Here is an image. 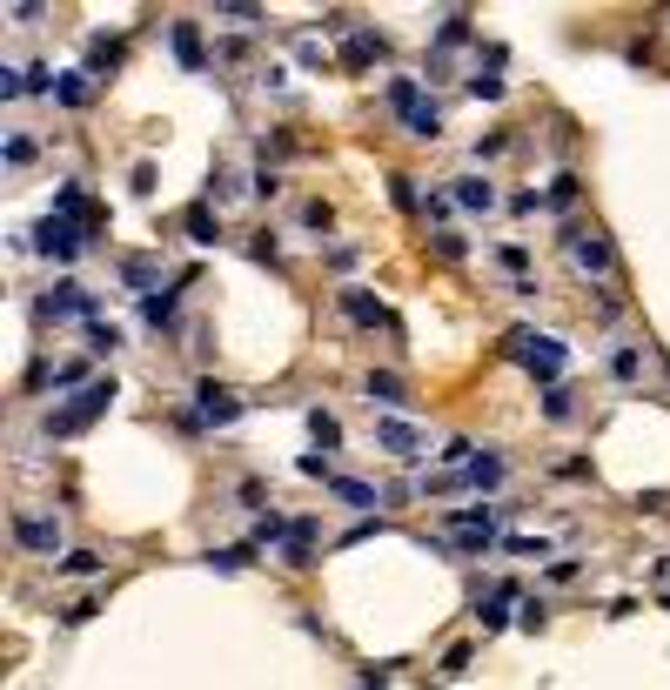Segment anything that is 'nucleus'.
Returning <instances> with one entry per match:
<instances>
[{"label": "nucleus", "instance_id": "nucleus-1", "mask_svg": "<svg viewBox=\"0 0 670 690\" xmlns=\"http://www.w3.org/2000/svg\"><path fill=\"white\" fill-rule=\"evenodd\" d=\"M389 108L402 114V128L416 134V141H436V134H443V108H436V101H429L409 74H396V81H389Z\"/></svg>", "mask_w": 670, "mask_h": 690}, {"label": "nucleus", "instance_id": "nucleus-2", "mask_svg": "<svg viewBox=\"0 0 670 690\" xmlns=\"http://www.w3.org/2000/svg\"><path fill=\"white\" fill-rule=\"evenodd\" d=\"M108 402H114V382H81V396L47 416V436H81L94 416H108Z\"/></svg>", "mask_w": 670, "mask_h": 690}, {"label": "nucleus", "instance_id": "nucleus-3", "mask_svg": "<svg viewBox=\"0 0 670 690\" xmlns=\"http://www.w3.org/2000/svg\"><path fill=\"white\" fill-rule=\"evenodd\" d=\"M510 356L530 369V376H543V382H557L563 369H570V349H563L557 335H536V329H516L510 335Z\"/></svg>", "mask_w": 670, "mask_h": 690}, {"label": "nucleus", "instance_id": "nucleus-4", "mask_svg": "<svg viewBox=\"0 0 670 690\" xmlns=\"http://www.w3.org/2000/svg\"><path fill=\"white\" fill-rule=\"evenodd\" d=\"M563 248H570V262H577L583 275H610V262H617V248H610V235H603V228H570V235H563Z\"/></svg>", "mask_w": 670, "mask_h": 690}, {"label": "nucleus", "instance_id": "nucleus-5", "mask_svg": "<svg viewBox=\"0 0 670 690\" xmlns=\"http://www.w3.org/2000/svg\"><path fill=\"white\" fill-rule=\"evenodd\" d=\"M88 222H67V215H47L41 228H34V248L41 255H61V262H74L81 248H88V235H81Z\"/></svg>", "mask_w": 670, "mask_h": 690}, {"label": "nucleus", "instance_id": "nucleus-6", "mask_svg": "<svg viewBox=\"0 0 670 690\" xmlns=\"http://www.w3.org/2000/svg\"><path fill=\"white\" fill-rule=\"evenodd\" d=\"M449 536H456V550L483 557V550L496 543V516L490 510H463V516H449Z\"/></svg>", "mask_w": 670, "mask_h": 690}, {"label": "nucleus", "instance_id": "nucleus-7", "mask_svg": "<svg viewBox=\"0 0 670 690\" xmlns=\"http://www.w3.org/2000/svg\"><path fill=\"white\" fill-rule=\"evenodd\" d=\"M14 543H21V550H34V557H54V550H61V523H54V516H14Z\"/></svg>", "mask_w": 670, "mask_h": 690}, {"label": "nucleus", "instance_id": "nucleus-8", "mask_svg": "<svg viewBox=\"0 0 670 690\" xmlns=\"http://www.w3.org/2000/svg\"><path fill=\"white\" fill-rule=\"evenodd\" d=\"M195 416H201V423H235V416H242V402L228 396L222 382H201V389H195Z\"/></svg>", "mask_w": 670, "mask_h": 690}, {"label": "nucleus", "instance_id": "nucleus-9", "mask_svg": "<svg viewBox=\"0 0 670 690\" xmlns=\"http://www.w3.org/2000/svg\"><path fill=\"white\" fill-rule=\"evenodd\" d=\"M342 315H349L356 329H389V309H382L369 289H342Z\"/></svg>", "mask_w": 670, "mask_h": 690}, {"label": "nucleus", "instance_id": "nucleus-10", "mask_svg": "<svg viewBox=\"0 0 670 690\" xmlns=\"http://www.w3.org/2000/svg\"><path fill=\"white\" fill-rule=\"evenodd\" d=\"M376 449H389V456H402V463H409V456L423 449V436L402 423V416H382V423H376Z\"/></svg>", "mask_w": 670, "mask_h": 690}, {"label": "nucleus", "instance_id": "nucleus-11", "mask_svg": "<svg viewBox=\"0 0 670 690\" xmlns=\"http://www.w3.org/2000/svg\"><path fill=\"white\" fill-rule=\"evenodd\" d=\"M41 315H54V322H61V315H94V295L81 289V282H54V295L41 302Z\"/></svg>", "mask_w": 670, "mask_h": 690}, {"label": "nucleus", "instance_id": "nucleus-12", "mask_svg": "<svg viewBox=\"0 0 670 690\" xmlns=\"http://www.w3.org/2000/svg\"><path fill=\"white\" fill-rule=\"evenodd\" d=\"M282 563H295V570H309V563H315V523H289V536H282Z\"/></svg>", "mask_w": 670, "mask_h": 690}, {"label": "nucleus", "instance_id": "nucleus-13", "mask_svg": "<svg viewBox=\"0 0 670 690\" xmlns=\"http://www.w3.org/2000/svg\"><path fill=\"white\" fill-rule=\"evenodd\" d=\"M369 402H382V409H409V389H402V376L376 369V376H369Z\"/></svg>", "mask_w": 670, "mask_h": 690}, {"label": "nucleus", "instance_id": "nucleus-14", "mask_svg": "<svg viewBox=\"0 0 670 690\" xmlns=\"http://www.w3.org/2000/svg\"><path fill=\"white\" fill-rule=\"evenodd\" d=\"M168 41H175V61L188 67V74H201V34H195V21H175Z\"/></svg>", "mask_w": 670, "mask_h": 690}, {"label": "nucleus", "instance_id": "nucleus-15", "mask_svg": "<svg viewBox=\"0 0 670 690\" xmlns=\"http://www.w3.org/2000/svg\"><path fill=\"white\" fill-rule=\"evenodd\" d=\"M510 603H516V590H510V583H496L490 603L476 610V617H483V630H503V624H510Z\"/></svg>", "mask_w": 670, "mask_h": 690}, {"label": "nucleus", "instance_id": "nucleus-16", "mask_svg": "<svg viewBox=\"0 0 670 690\" xmlns=\"http://www.w3.org/2000/svg\"><path fill=\"white\" fill-rule=\"evenodd\" d=\"M175 302H181V289H155V295H141V315H148L155 329H168V322H175Z\"/></svg>", "mask_w": 670, "mask_h": 690}, {"label": "nucleus", "instance_id": "nucleus-17", "mask_svg": "<svg viewBox=\"0 0 670 690\" xmlns=\"http://www.w3.org/2000/svg\"><path fill=\"white\" fill-rule=\"evenodd\" d=\"M382 61V34H349V47H342V67H369Z\"/></svg>", "mask_w": 670, "mask_h": 690}, {"label": "nucleus", "instance_id": "nucleus-18", "mask_svg": "<svg viewBox=\"0 0 670 690\" xmlns=\"http://www.w3.org/2000/svg\"><path fill=\"white\" fill-rule=\"evenodd\" d=\"M329 490L349 503V510H376V490L369 483H356V476H329Z\"/></svg>", "mask_w": 670, "mask_h": 690}, {"label": "nucleus", "instance_id": "nucleus-19", "mask_svg": "<svg viewBox=\"0 0 670 690\" xmlns=\"http://www.w3.org/2000/svg\"><path fill=\"white\" fill-rule=\"evenodd\" d=\"M449 195L463 201V208H496V188H490V181H476V175H463L456 188H449Z\"/></svg>", "mask_w": 670, "mask_h": 690}, {"label": "nucleus", "instance_id": "nucleus-20", "mask_svg": "<svg viewBox=\"0 0 670 690\" xmlns=\"http://www.w3.org/2000/svg\"><path fill=\"white\" fill-rule=\"evenodd\" d=\"M463 483H476V490H496V483H503V456H476V463L463 469Z\"/></svg>", "mask_w": 670, "mask_h": 690}, {"label": "nucleus", "instance_id": "nucleus-21", "mask_svg": "<svg viewBox=\"0 0 670 690\" xmlns=\"http://www.w3.org/2000/svg\"><path fill=\"white\" fill-rule=\"evenodd\" d=\"M54 101H61V108H88V101H94V88L81 81V74H61V88H54Z\"/></svg>", "mask_w": 670, "mask_h": 690}, {"label": "nucleus", "instance_id": "nucleus-22", "mask_svg": "<svg viewBox=\"0 0 670 690\" xmlns=\"http://www.w3.org/2000/svg\"><path fill=\"white\" fill-rule=\"evenodd\" d=\"M309 436H315L322 449H335V443H342V423H335L329 409H309Z\"/></svg>", "mask_w": 670, "mask_h": 690}, {"label": "nucleus", "instance_id": "nucleus-23", "mask_svg": "<svg viewBox=\"0 0 670 690\" xmlns=\"http://www.w3.org/2000/svg\"><path fill=\"white\" fill-rule=\"evenodd\" d=\"M570 409H577V402H570V389H563V382H550V389H543V416H550V423H570Z\"/></svg>", "mask_w": 670, "mask_h": 690}, {"label": "nucleus", "instance_id": "nucleus-24", "mask_svg": "<svg viewBox=\"0 0 670 690\" xmlns=\"http://www.w3.org/2000/svg\"><path fill=\"white\" fill-rule=\"evenodd\" d=\"M121 275H128V289L155 295V262H141V255H134V262H121Z\"/></svg>", "mask_w": 670, "mask_h": 690}, {"label": "nucleus", "instance_id": "nucleus-25", "mask_svg": "<svg viewBox=\"0 0 670 690\" xmlns=\"http://www.w3.org/2000/svg\"><path fill=\"white\" fill-rule=\"evenodd\" d=\"M61 570H67V577H101V557H94V550H67Z\"/></svg>", "mask_w": 670, "mask_h": 690}, {"label": "nucleus", "instance_id": "nucleus-26", "mask_svg": "<svg viewBox=\"0 0 670 690\" xmlns=\"http://www.w3.org/2000/svg\"><path fill=\"white\" fill-rule=\"evenodd\" d=\"M88 349H94V356H114V349H121V329H101V322H88Z\"/></svg>", "mask_w": 670, "mask_h": 690}, {"label": "nucleus", "instance_id": "nucleus-27", "mask_svg": "<svg viewBox=\"0 0 670 690\" xmlns=\"http://www.w3.org/2000/svg\"><path fill=\"white\" fill-rule=\"evenodd\" d=\"M188 235H195V242H215L222 228H215V215H208V208H188Z\"/></svg>", "mask_w": 670, "mask_h": 690}, {"label": "nucleus", "instance_id": "nucleus-28", "mask_svg": "<svg viewBox=\"0 0 670 690\" xmlns=\"http://www.w3.org/2000/svg\"><path fill=\"white\" fill-rule=\"evenodd\" d=\"M429 248H436L443 262H463V235H449V228H443V235H429Z\"/></svg>", "mask_w": 670, "mask_h": 690}, {"label": "nucleus", "instance_id": "nucleus-29", "mask_svg": "<svg viewBox=\"0 0 670 690\" xmlns=\"http://www.w3.org/2000/svg\"><path fill=\"white\" fill-rule=\"evenodd\" d=\"M208 563H215V570H248V563H255V550H215Z\"/></svg>", "mask_w": 670, "mask_h": 690}, {"label": "nucleus", "instance_id": "nucleus-30", "mask_svg": "<svg viewBox=\"0 0 670 690\" xmlns=\"http://www.w3.org/2000/svg\"><path fill=\"white\" fill-rule=\"evenodd\" d=\"M436 41H443V47L469 41V14H449V21H443V34H436Z\"/></svg>", "mask_w": 670, "mask_h": 690}, {"label": "nucleus", "instance_id": "nucleus-31", "mask_svg": "<svg viewBox=\"0 0 670 690\" xmlns=\"http://www.w3.org/2000/svg\"><path fill=\"white\" fill-rule=\"evenodd\" d=\"M610 376H617V382L637 376V349H617V356H610Z\"/></svg>", "mask_w": 670, "mask_h": 690}, {"label": "nucleus", "instance_id": "nucleus-32", "mask_svg": "<svg viewBox=\"0 0 670 690\" xmlns=\"http://www.w3.org/2000/svg\"><path fill=\"white\" fill-rule=\"evenodd\" d=\"M14 94H27V74H14V67H0V101H14Z\"/></svg>", "mask_w": 670, "mask_h": 690}, {"label": "nucleus", "instance_id": "nucleus-33", "mask_svg": "<svg viewBox=\"0 0 670 690\" xmlns=\"http://www.w3.org/2000/svg\"><path fill=\"white\" fill-rule=\"evenodd\" d=\"M469 94H476V101H496V94H503V81H496V74H476V81H469Z\"/></svg>", "mask_w": 670, "mask_h": 690}, {"label": "nucleus", "instance_id": "nucleus-34", "mask_svg": "<svg viewBox=\"0 0 670 690\" xmlns=\"http://www.w3.org/2000/svg\"><path fill=\"white\" fill-rule=\"evenodd\" d=\"M389 201H396V208H416V188H409V175L389 181Z\"/></svg>", "mask_w": 670, "mask_h": 690}, {"label": "nucleus", "instance_id": "nucleus-35", "mask_svg": "<svg viewBox=\"0 0 670 690\" xmlns=\"http://www.w3.org/2000/svg\"><path fill=\"white\" fill-rule=\"evenodd\" d=\"M550 201H557V208H570V201H577V175H557V188H550Z\"/></svg>", "mask_w": 670, "mask_h": 690}]
</instances>
